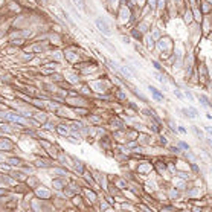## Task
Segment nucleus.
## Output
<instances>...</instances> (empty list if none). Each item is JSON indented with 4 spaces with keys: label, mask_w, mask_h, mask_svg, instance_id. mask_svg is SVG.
I'll use <instances>...</instances> for the list:
<instances>
[{
    "label": "nucleus",
    "mask_w": 212,
    "mask_h": 212,
    "mask_svg": "<svg viewBox=\"0 0 212 212\" xmlns=\"http://www.w3.org/2000/svg\"><path fill=\"white\" fill-rule=\"evenodd\" d=\"M174 93H176V95H177V96H179V98H182V93H180V92H179V90H174Z\"/></svg>",
    "instance_id": "nucleus-3"
},
{
    "label": "nucleus",
    "mask_w": 212,
    "mask_h": 212,
    "mask_svg": "<svg viewBox=\"0 0 212 212\" xmlns=\"http://www.w3.org/2000/svg\"><path fill=\"white\" fill-rule=\"evenodd\" d=\"M96 26H98V29L104 34V35H111V31H110V26L105 23V20H102V18H98L96 20Z\"/></svg>",
    "instance_id": "nucleus-1"
},
{
    "label": "nucleus",
    "mask_w": 212,
    "mask_h": 212,
    "mask_svg": "<svg viewBox=\"0 0 212 212\" xmlns=\"http://www.w3.org/2000/svg\"><path fill=\"white\" fill-rule=\"evenodd\" d=\"M121 70H122V73H124V75H125L127 78H131V73L128 72V70H127L125 67H121Z\"/></svg>",
    "instance_id": "nucleus-2"
}]
</instances>
